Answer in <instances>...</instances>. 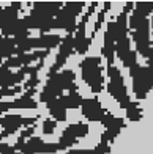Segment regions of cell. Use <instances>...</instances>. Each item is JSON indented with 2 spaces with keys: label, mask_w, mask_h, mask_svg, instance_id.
Instances as JSON below:
<instances>
[{
  "label": "cell",
  "mask_w": 153,
  "mask_h": 154,
  "mask_svg": "<svg viewBox=\"0 0 153 154\" xmlns=\"http://www.w3.org/2000/svg\"><path fill=\"white\" fill-rule=\"evenodd\" d=\"M88 131H90V128H88V124L85 121H79V123L69 124V126L65 128V131L62 132L60 140L57 143L60 145L62 151H69L81 138L87 137Z\"/></svg>",
  "instance_id": "13"
},
{
  "label": "cell",
  "mask_w": 153,
  "mask_h": 154,
  "mask_svg": "<svg viewBox=\"0 0 153 154\" xmlns=\"http://www.w3.org/2000/svg\"><path fill=\"white\" fill-rule=\"evenodd\" d=\"M74 54V41H73V35H66V36H63V39H62V44H60V49H59V54L57 57H55L52 66L49 68V71H47V77L59 72L63 69L66 60L71 57V55Z\"/></svg>",
  "instance_id": "15"
},
{
  "label": "cell",
  "mask_w": 153,
  "mask_h": 154,
  "mask_svg": "<svg viewBox=\"0 0 153 154\" xmlns=\"http://www.w3.org/2000/svg\"><path fill=\"white\" fill-rule=\"evenodd\" d=\"M57 121H54L52 118H46V120H43V124H41V131H43L44 135H51L54 134L55 128H57Z\"/></svg>",
  "instance_id": "21"
},
{
  "label": "cell",
  "mask_w": 153,
  "mask_h": 154,
  "mask_svg": "<svg viewBox=\"0 0 153 154\" xmlns=\"http://www.w3.org/2000/svg\"><path fill=\"white\" fill-rule=\"evenodd\" d=\"M126 112V120H129V121H133V123H136V121H141L142 120V107H141V104H139L137 101H133L129 104V107L125 110Z\"/></svg>",
  "instance_id": "19"
},
{
  "label": "cell",
  "mask_w": 153,
  "mask_h": 154,
  "mask_svg": "<svg viewBox=\"0 0 153 154\" xmlns=\"http://www.w3.org/2000/svg\"><path fill=\"white\" fill-rule=\"evenodd\" d=\"M110 6H112V3H110V2H106V3L103 5V10H100V11H98V19H96V22H95V29H93V32H92V36H90L92 39L95 38V35L100 32L101 25H103V22H104V16H106V13L109 11Z\"/></svg>",
  "instance_id": "20"
},
{
  "label": "cell",
  "mask_w": 153,
  "mask_h": 154,
  "mask_svg": "<svg viewBox=\"0 0 153 154\" xmlns=\"http://www.w3.org/2000/svg\"><path fill=\"white\" fill-rule=\"evenodd\" d=\"M106 74H107L106 90H107L109 96L114 97L117 101L120 109L126 110L129 107V104L133 102V99H131L129 94H128V90H126V85H125V79H123L122 71L115 65H112V66H107Z\"/></svg>",
  "instance_id": "5"
},
{
  "label": "cell",
  "mask_w": 153,
  "mask_h": 154,
  "mask_svg": "<svg viewBox=\"0 0 153 154\" xmlns=\"http://www.w3.org/2000/svg\"><path fill=\"white\" fill-rule=\"evenodd\" d=\"M150 27H151V30H153V16H151V19H150Z\"/></svg>",
  "instance_id": "23"
},
{
  "label": "cell",
  "mask_w": 153,
  "mask_h": 154,
  "mask_svg": "<svg viewBox=\"0 0 153 154\" xmlns=\"http://www.w3.org/2000/svg\"><path fill=\"white\" fill-rule=\"evenodd\" d=\"M0 154H18V151L13 148V145H8V143L2 142L0 143Z\"/></svg>",
  "instance_id": "22"
},
{
  "label": "cell",
  "mask_w": 153,
  "mask_h": 154,
  "mask_svg": "<svg viewBox=\"0 0 153 154\" xmlns=\"http://www.w3.org/2000/svg\"><path fill=\"white\" fill-rule=\"evenodd\" d=\"M109 152H110V143L107 142L103 134H101L100 143L93 149H69V151H66V154H109Z\"/></svg>",
  "instance_id": "18"
},
{
  "label": "cell",
  "mask_w": 153,
  "mask_h": 154,
  "mask_svg": "<svg viewBox=\"0 0 153 154\" xmlns=\"http://www.w3.org/2000/svg\"><path fill=\"white\" fill-rule=\"evenodd\" d=\"M13 148L19 151L21 154H55L62 151L59 143H49L41 140L40 137H30L29 140H25L24 143H14Z\"/></svg>",
  "instance_id": "11"
},
{
  "label": "cell",
  "mask_w": 153,
  "mask_h": 154,
  "mask_svg": "<svg viewBox=\"0 0 153 154\" xmlns=\"http://www.w3.org/2000/svg\"><path fill=\"white\" fill-rule=\"evenodd\" d=\"M62 6H63L62 2H35L32 3L30 14L21 19V24L27 32L38 30L43 35H46L52 32L54 19L57 17Z\"/></svg>",
  "instance_id": "1"
},
{
  "label": "cell",
  "mask_w": 153,
  "mask_h": 154,
  "mask_svg": "<svg viewBox=\"0 0 153 154\" xmlns=\"http://www.w3.org/2000/svg\"><path fill=\"white\" fill-rule=\"evenodd\" d=\"M22 6L24 3H10L5 8H0V33H2V36L13 38L19 20V10Z\"/></svg>",
  "instance_id": "12"
},
{
  "label": "cell",
  "mask_w": 153,
  "mask_h": 154,
  "mask_svg": "<svg viewBox=\"0 0 153 154\" xmlns=\"http://www.w3.org/2000/svg\"><path fill=\"white\" fill-rule=\"evenodd\" d=\"M82 115L85 116V120L90 123H101L104 120L109 112L101 106V101L98 99V96H93V97H84L82 101Z\"/></svg>",
  "instance_id": "14"
},
{
  "label": "cell",
  "mask_w": 153,
  "mask_h": 154,
  "mask_svg": "<svg viewBox=\"0 0 153 154\" xmlns=\"http://www.w3.org/2000/svg\"><path fill=\"white\" fill-rule=\"evenodd\" d=\"M40 116H22L18 113H6L0 116V126H2V132H0V143L3 142V138L16 134V131L25 129L30 126L37 124Z\"/></svg>",
  "instance_id": "10"
},
{
  "label": "cell",
  "mask_w": 153,
  "mask_h": 154,
  "mask_svg": "<svg viewBox=\"0 0 153 154\" xmlns=\"http://www.w3.org/2000/svg\"><path fill=\"white\" fill-rule=\"evenodd\" d=\"M76 85V74L73 69H62V71L55 72L52 75L47 77V80L44 83L43 90L38 96V102L41 104H47L52 99L63 96L65 91L73 90Z\"/></svg>",
  "instance_id": "2"
},
{
  "label": "cell",
  "mask_w": 153,
  "mask_h": 154,
  "mask_svg": "<svg viewBox=\"0 0 153 154\" xmlns=\"http://www.w3.org/2000/svg\"><path fill=\"white\" fill-rule=\"evenodd\" d=\"M87 6L85 2H68L63 3L62 10L59 11L57 17L54 19V29L65 30L66 35H73L78 27V16H81L84 13V8Z\"/></svg>",
  "instance_id": "7"
},
{
  "label": "cell",
  "mask_w": 153,
  "mask_h": 154,
  "mask_svg": "<svg viewBox=\"0 0 153 154\" xmlns=\"http://www.w3.org/2000/svg\"><path fill=\"white\" fill-rule=\"evenodd\" d=\"M82 101H84V97L78 91V87H74L66 94L49 101L46 104V107H47V112H49V115L54 121L63 123V121H66V110L79 109L82 106Z\"/></svg>",
  "instance_id": "4"
},
{
  "label": "cell",
  "mask_w": 153,
  "mask_h": 154,
  "mask_svg": "<svg viewBox=\"0 0 153 154\" xmlns=\"http://www.w3.org/2000/svg\"><path fill=\"white\" fill-rule=\"evenodd\" d=\"M98 2H93L88 5V10L82 14L81 20L78 22V27H76V32L73 33V41H74V54H79V55H85L88 52V47L92 44V38L87 36L85 29H87V22L90 20L92 14L95 13V10L98 8Z\"/></svg>",
  "instance_id": "9"
},
{
  "label": "cell",
  "mask_w": 153,
  "mask_h": 154,
  "mask_svg": "<svg viewBox=\"0 0 153 154\" xmlns=\"http://www.w3.org/2000/svg\"><path fill=\"white\" fill-rule=\"evenodd\" d=\"M62 39H63V36L55 35V33H46V35H40V36H29L27 39H24L22 43H19L16 46V55L30 54V52H33V49H37V51H51L52 47H57L62 44Z\"/></svg>",
  "instance_id": "8"
},
{
  "label": "cell",
  "mask_w": 153,
  "mask_h": 154,
  "mask_svg": "<svg viewBox=\"0 0 153 154\" xmlns=\"http://www.w3.org/2000/svg\"><path fill=\"white\" fill-rule=\"evenodd\" d=\"M81 77L93 94H100L104 90V74L103 61L98 55H87L79 63Z\"/></svg>",
  "instance_id": "3"
},
{
  "label": "cell",
  "mask_w": 153,
  "mask_h": 154,
  "mask_svg": "<svg viewBox=\"0 0 153 154\" xmlns=\"http://www.w3.org/2000/svg\"><path fill=\"white\" fill-rule=\"evenodd\" d=\"M101 124L104 126V132L103 135L106 137V140L112 145L115 142V138L120 135V132L126 128V121L123 118H119L112 113H107L104 116V120L101 121Z\"/></svg>",
  "instance_id": "16"
},
{
  "label": "cell",
  "mask_w": 153,
  "mask_h": 154,
  "mask_svg": "<svg viewBox=\"0 0 153 154\" xmlns=\"http://www.w3.org/2000/svg\"><path fill=\"white\" fill-rule=\"evenodd\" d=\"M101 55L106 58L107 66H112L115 61V39L107 30L104 32V43L101 49Z\"/></svg>",
  "instance_id": "17"
},
{
  "label": "cell",
  "mask_w": 153,
  "mask_h": 154,
  "mask_svg": "<svg viewBox=\"0 0 153 154\" xmlns=\"http://www.w3.org/2000/svg\"><path fill=\"white\" fill-rule=\"evenodd\" d=\"M129 77L133 80V93L136 101H142L153 90V63L137 65L129 69Z\"/></svg>",
  "instance_id": "6"
}]
</instances>
